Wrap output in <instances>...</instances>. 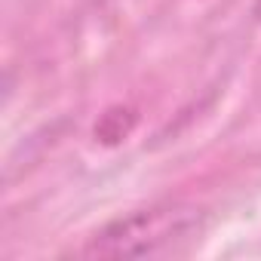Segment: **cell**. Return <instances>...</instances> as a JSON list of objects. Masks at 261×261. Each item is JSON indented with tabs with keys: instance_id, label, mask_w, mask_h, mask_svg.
Listing matches in <instances>:
<instances>
[{
	"instance_id": "obj_1",
	"label": "cell",
	"mask_w": 261,
	"mask_h": 261,
	"mask_svg": "<svg viewBox=\"0 0 261 261\" xmlns=\"http://www.w3.org/2000/svg\"><path fill=\"white\" fill-rule=\"evenodd\" d=\"M197 230L200 221L191 209H145L95 233L86 246V255H157L175 240L194 237Z\"/></svg>"
}]
</instances>
